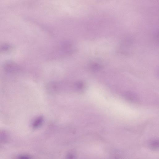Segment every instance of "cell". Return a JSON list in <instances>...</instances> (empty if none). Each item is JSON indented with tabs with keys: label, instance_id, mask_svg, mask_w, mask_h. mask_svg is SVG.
Listing matches in <instances>:
<instances>
[{
	"label": "cell",
	"instance_id": "6da1fadb",
	"mask_svg": "<svg viewBox=\"0 0 159 159\" xmlns=\"http://www.w3.org/2000/svg\"><path fill=\"white\" fill-rule=\"evenodd\" d=\"M124 97L126 99L130 101L137 102L138 101V98L137 95L132 92H126L124 94Z\"/></svg>",
	"mask_w": 159,
	"mask_h": 159
},
{
	"label": "cell",
	"instance_id": "7a4b0ae2",
	"mask_svg": "<svg viewBox=\"0 0 159 159\" xmlns=\"http://www.w3.org/2000/svg\"><path fill=\"white\" fill-rule=\"evenodd\" d=\"M8 139V134L5 131H0V141L2 142H6Z\"/></svg>",
	"mask_w": 159,
	"mask_h": 159
},
{
	"label": "cell",
	"instance_id": "3957f363",
	"mask_svg": "<svg viewBox=\"0 0 159 159\" xmlns=\"http://www.w3.org/2000/svg\"><path fill=\"white\" fill-rule=\"evenodd\" d=\"M15 66L13 65H9L6 67V69L8 70V71H13L16 70V68L15 67Z\"/></svg>",
	"mask_w": 159,
	"mask_h": 159
},
{
	"label": "cell",
	"instance_id": "277c9868",
	"mask_svg": "<svg viewBox=\"0 0 159 159\" xmlns=\"http://www.w3.org/2000/svg\"><path fill=\"white\" fill-rule=\"evenodd\" d=\"M18 159H31V158L28 156L22 155L19 157Z\"/></svg>",
	"mask_w": 159,
	"mask_h": 159
}]
</instances>
